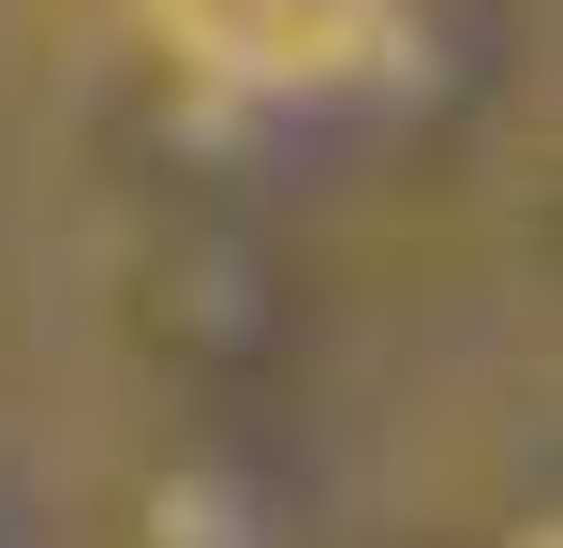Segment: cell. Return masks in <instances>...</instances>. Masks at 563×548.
I'll list each match as a JSON object with an SVG mask.
<instances>
[{"label":"cell","instance_id":"obj_1","mask_svg":"<svg viewBox=\"0 0 563 548\" xmlns=\"http://www.w3.org/2000/svg\"><path fill=\"white\" fill-rule=\"evenodd\" d=\"M134 15L208 89H341L416 30V0H134Z\"/></svg>","mask_w":563,"mask_h":548}]
</instances>
